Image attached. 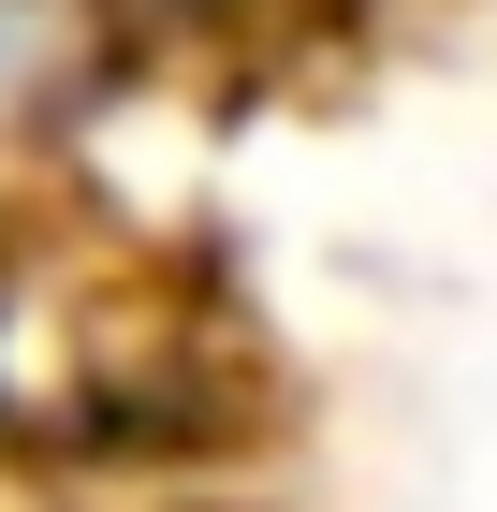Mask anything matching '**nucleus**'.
Masks as SVG:
<instances>
[{
	"label": "nucleus",
	"instance_id": "1",
	"mask_svg": "<svg viewBox=\"0 0 497 512\" xmlns=\"http://www.w3.org/2000/svg\"><path fill=\"white\" fill-rule=\"evenodd\" d=\"M117 15L132 0H0V132L88 103V74L117 59Z\"/></svg>",
	"mask_w": 497,
	"mask_h": 512
}]
</instances>
